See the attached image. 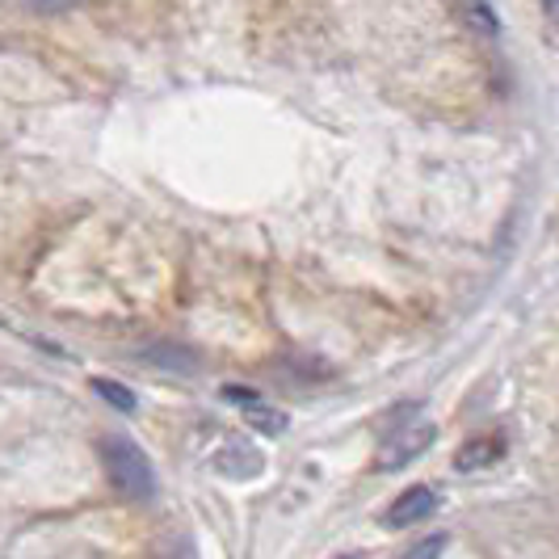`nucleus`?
<instances>
[{
    "mask_svg": "<svg viewBox=\"0 0 559 559\" xmlns=\"http://www.w3.org/2000/svg\"><path fill=\"white\" fill-rule=\"evenodd\" d=\"M442 551H447V534H429V538L413 543L400 559H442Z\"/></svg>",
    "mask_w": 559,
    "mask_h": 559,
    "instance_id": "9",
    "label": "nucleus"
},
{
    "mask_svg": "<svg viewBox=\"0 0 559 559\" xmlns=\"http://www.w3.org/2000/svg\"><path fill=\"white\" fill-rule=\"evenodd\" d=\"M219 395H224L227 404H236L240 413H249V408H257V404H265V400L252 392V388H240V383H227V388Z\"/></svg>",
    "mask_w": 559,
    "mask_h": 559,
    "instance_id": "10",
    "label": "nucleus"
},
{
    "mask_svg": "<svg viewBox=\"0 0 559 559\" xmlns=\"http://www.w3.org/2000/svg\"><path fill=\"white\" fill-rule=\"evenodd\" d=\"M93 395L97 400H106L114 413H127V417H135L140 413V400L131 388H122V383H114V379H93Z\"/></svg>",
    "mask_w": 559,
    "mask_h": 559,
    "instance_id": "6",
    "label": "nucleus"
},
{
    "mask_svg": "<svg viewBox=\"0 0 559 559\" xmlns=\"http://www.w3.org/2000/svg\"><path fill=\"white\" fill-rule=\"evenodd\" d=\"M547 17H559V4H547Z\"/></svg>",
    "mask_w": 559,
    "mask_h": 559,
    "instance_id": "13",
    "label": "nucleus"
},
{
    "mask_svg": "<svg viewBox=\"0 0 559 559\" xmlns=\"http://www.w3.org/2000/svg\"><path fill=\"white\" fill-rule=\"evenodd\" d=\"M459 17H463L472 29H479L484 38H497V34H501V17L492 13V4H463Z\"/></svg>",
    "mask_w": 559,
    "mask_h": 559,
    "instance_id": "8",
    "label": "nucleus"
},
{
    "mask_svg": "<svg viewBox=\"0 0 559 559\" xmlns=\"http://www.w3.org/2000/svg\"><path fill=\"white\" fill-rule=\"evenodd\" d=\"M97 454H102L106 479H110L118 497H127V501H152L156 497V467H152V459L140 442H131L127 433H102Z\"/></svg>",
    "mask_w": 559,
    "mask_h": 559,
    "instance_id": "1",
    "label": "nucleus"
},
{
    "mask_svg": "<svg viewBox=\"0 0 559 559\" xmlns=\"http://www.w3.org/2000/svg\"><path fill=\"white\" fill-rule=\"evenodd\" d=\"M336 559H366L362 551H345V556H336Z\"/></svg>",
    "mask_w": 559,
    "mask_h": 559,
    "instance_id": "12",
    "label": "nucleus"
},
{
    "mask_svg": "<svg viewBox=\"0 0 559 559\" xmlns=\"http://www.w3.org/2000/svg\"><path fill=\"white\" fill-rule=\"evenodd\" d=\"M442 504V497L429 488V484H413L408 492H400V501L383 513V522L392 526V531H404V526H417L425 518H433V509Z\"/></svg>",
    "mask_w": 559,
    "mask_h": 559,
    "instance_id": "3",
    "label": "nucleus"
},
{
    "mask_svg": "<svg viewBox=\"0 0 559 559\" xmlns=\"http://www.w3.org/2000/svg\"><path fill=\"white\" fill-rule=\"evenodd\" d=\"M504 450H509V442H504L501 433H476V438H467V442L459 447L454 467H459V472H484V467H497V463L504 459Z\"/></svg>",
    "mask_w": 559,
    "mask_h": 559,
    "instance_id": "4",
    "label": "nucleus"
},
{
    "mask_svg": "<svg viewBox=\"0 0 559 559\" xmlns=\"http://www.w3.org/2000/svg\"><path fill=\"white\" fill-rule=\"evenodd\" d=\"M143 362H152L156 370H173V374H194L198 358L190 349H181V345H147L140 349Z\"/></svg>",
    "mask_w": 559,
    "mask_h": 559,
    "instance_id": "5",
    "label": "nucleus"
},
{
    "mask_svg": "<svg viewBox=\"0 0 559 559\" xmlns=\"http://www.w3.org/2000/svg\"><path fill=\"white\" fill-rule=\"evenodd\" d=\"M245 420H249L257 433H265V438H278V433H286V429H290V417H286L282 408H270V404H257V408H249V413H245Z\"/></svg>",
    "mask_w": 559,
    "mask_h": 559,
    "instance_id": "7",
    "label": "nucleus"
},
{
    "mask_svg": "<svg viewBox=\"0 0 559 559\" xmlns=\"http://www.w3.org/2000/svg\"><path fill=\"white\" fill-rule=\"evenodd\" d=\"M433 438H438V429L433 425H413V429H400L395 438H388L379 454H374V472H400V467H408L417 454L433 447Z\"/></svg>",
    "mask_w": 559,
    "mask_h": 559,
    "instance_id": "2",
    "label": "nucleus"
},
{
    "mask_svg": "<svg viewBox=\"0 0 559 559\" xmlns=\"http://www.w3.org/2000/svg\"><path fill=\"white\" fill-rule=\"evenodd\" d=\"M160 559H198V551H194V543H190L186 534H177V538L165 547V556H160Z\"/></svg>",
    "mask_w": 559,
    "mask_h": 559,
    "instance_id": "11",
    "label": "nucleus"
}]
</instances>
